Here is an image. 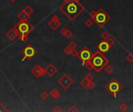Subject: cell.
Wrapping results in <instances>:
<instances>
[{
  "label": "cell",
  "mask_w": 133,
  "mask_h": 112,
  "mask_svg": "<svg viewBox=\"0 0 133 112\" xmlns=\"http://www.w3.org/2000/svg\"><path fill=\"white\" fill-rule=\"evenodd\" d=\"M68 112H77V111H79V110L77 108L76 106H71V107L68 110Z\"/></svg>",
  "instance_id": "obj_29"
},
{
  "label": "cell",
  "mask_w": 133,
  "mask_h": 112,
  "mask_svg": "<svg viewBox=\"0 0 133 112\" xmlns=\"http://www.w3.org/2000/svg\"><path fill=\"white\" fill-rule=\"evenodd\" d=\"M92 55H93V53L91 52V51L89 50L87 46H85L79 51V54L77 57L82 61V62H83L82 65H83V66H84L86 62L90 59Z\"/></svg>",
  "instance_id": "obj_6"
},
{
  "label": "cell",
  "mask_w": 133,
  "mask_h": 112,
  "mask_svg": "<svg viewBox=\"0 0 133 112\" xmlns=\"http://www.w3.org/2000/svg\"><path fill=\"white\" fill-rule=\"evenodd\" d=\"M86 68H87V69L89 70V71H92L93 70V65L92 63L89 62V61H87V62H86L85 64V66H84Z\"/></svg>",
  "instance_id": "obj_19"
},
{
  "label": "cell",
  "mask_w": 133,
  "mask_h": 112,
  "mask_svg": "<svg viewBox=\"0 0 133 112\" xmlns=\"http://www.w3.org/2000/svg\"><path fill=\"white\" fill-rule=\"evenodd\" d=\"M76 2L75 0H64V2Z\"/></svg>",
  "instance_id": "obj_37"
},
{
  "label": "cell",
  "mask_w": 133,
  "mask_h": 112,
  "mask_svg": "<svg viewBox=\"0 0 133 112\" xmlns=\"http://www.w3.org/2000/svg\"><path fill=\"white\" fill-rule=\"evenodd\" d=\"M10 1L12 2H15L16 1V0H10Z\"/></svg>",
  "instance_id": "obj_38"
},
{
  "label": "cell",
  "mask_w": 133,
  "mask_h": 112,
  "mask_svg": "<svg viewBox=\"0 0 133 112\" xmlns=\"http://www.w3.org/2000/svg\"><path fill=\"white\" fill-rule=\"evenodd\" d=\"M72 48H70L69 46H67L66 48H64V50H63V51H64V53H65L66 55H71V52H72Z\"/></svg>",
  "instance_id": "obj_25"
},
{
  "label": "cell",
  "mask_w": 133,
  "mask_h": 112,
  "mask_svg": "<svg viewBox=\"0 0 133 112\" xmlns=\"http://www.w3.org/2000/svg\"><path fill=\"white\" fill-rule=\"evenodd\" d=\"M13 28L23 42L28 41L29 34L33 31V27L28 21H20V23H17Z\"/></svg>",
  "instance_id": "obj_3"
},
{
  "label": "cell",
  "mask_w": 133,
  "mask_h": 112,
  "mask_svg": "<svg viewBox=\"0 0 133 112\" xmlns=\"http://www.w3.org/2000/svg\"><path fill=\"white\" fill-rule=\"evenodd\" d=\"M110 37H111V36H110L109 33H108V32H107V31L103 32L102 34H101V38L103 39V41H107Z\"/></svg>",
  "instance_id": "obj_20"
},
{
  "label": "cell",
  "mask_w": 133,
  "mask_h": 112,
  "mask_svg": "<svg viewBox=\"0 0 133 112\" xmlns=\"http://www.w3.org/2000/svg\"><path fill=\"white\" fill-rule=\"evenodd\" d=\"M86 79H87L88 80H89V81H91V80H93V74H91V73H88V74L86 76V77H85Z\"/></svg>",
  "instance_id": "obj_34"
},
{
  "label": "cell",
  "mask_w": 133,
  "mask_h": 112,
  "mask_svg": "<svg viewBox=\"0 0 133 112\" xmlns=\"http://www.w3.org/2000/svg\"><path fill=\"white\" fill-rule=\"evenodd\" d=\"M31 73L36 77V78H40V77L43 76L45 73V68H43L40 65H36L32 69H31Z\"/></svg>",
  "instance_id": "obj_9"
},
{
  "label": "cell",
  "mask_w": 133,
  "mask_h": 112,
  "mask_svg": "<svg viewBox=\"0 0 133 112\" xmlns=\"http://www.w3.org/2000/svg\"><path fill=\"white\" fill-rule=\"evenodd\" d=\"M45 71H46V73L49 76L52 77L57 73L58 68H57V67H55L52 63H51V64L48 65V66H47V68H45Z\"/></svg>",
  "instance_id": "obj_12"
},
{
  "label": "cell",
  "mask_w": 133,
  "mask_h": 112,
  "mask_svg": "<svg viewBox=\"0 0 133 112\" xmlns=\"http://www.w3.org/2000/svg\"><path fill=\"white\" fill-rule=\"evenodd\" d=\"M9 110L4 106L2 103H0V112H8Z\"/></svg>",
  "instance_id": "obj_28"
},
{
  "label": "cell",
  "mask_w": 133,
  "mask_h": 112,
  "mask_svg": "<svg viewBox=\"0 0 133 112\" xmlns=\"http://www.w3.org/2000/svg\"><path fill=\"white\" fill-rule=\"evenodd\" d=\"M93 66V70L96 72H100L104 69V67L109 63V60L107 58L104 53L100 52V51H97L91 56L90 59L89 60Z\"/></svg>",
  "instance_id": "obj_2"
},
{
  "label": "cell",
  "mask_w": 133,
  "mask_h": 112,
  "mask_svg": "<svg viewBox=\"0 0 133 112\" xmlns=\"http://www.w3.org/2000/svg\"><path fill=\"white\" fill-rule=\"evenodd\" d=\"M105 88L114 98H117L118 93L123 90V86L116 79H112L106 85Z\"/></svg>",
  "instance_id": "obj_5"
},
{
  "label": "cell",
  "mask_w": 133,
  "mask_h": 112,
  "mask_svg": "<svg viewBox=\"0 0 133 112\" xmlns=\"http://www.w3.org/2000/svg\"><path fill=\"white\" fill-rule=\"evenodd\" d=\"M93 20L90 18V19H88V20H86V22H85V25L87 26V27H91L92 26H93Z\"/></svg>",
  "instance_id": "obj_23"
},
{
  "label": "cell",
  "mask_w": 133,
  "mask_h": 112,
  "mask_svg": "<svg viewBox=\"0 0 133 112\" xmlns=\"http://www.w3.org/2000/svg\"><path fill=\"white\" fill-rule=\"evenodd\" d=\"M111 47L108 45V43L107 42V41H103L100 43H99V45H97V49L98 51H100L102 53H106L110 50Z\"/></svg>",
  "instance_id": "obj_11"
},
{
  "label": "cell",
  "mask_w": 133,
  "mask_h": 112,
  "mask_svg": "<svg viewBox=\"0 0 133 112\" xmlns=\"http://www.w3.org/2000/svg\"><path fill=\"white\" fill-rule=\"evenodd\" d=\"M95 86H96V84H95V83H94V82H93V80L89 81V86H88V89L92 90V89H93L94 87H95Z\"/></svg>",
  "instance_id": "obj_31"
},
{
  "label": "cell",
  "mask_w": 133,
  "mask_h": 112,
  "mask_svg": "<svg viewBox=\"0 0 133 112\" xmlns=\"http://www.w3.org/2000/svg\"><path fill=\"white\" fill-rule=\"evenodd\" d=\"M65 36L66 38H70L72 36V32L70 31V30H68L67 29V31H66V34H65Z\"/></svg>",
  "instance_id": "obj_27"
},
{
  "label": "cell",
  "mask_w": 133,
  "mask_h": 112,
  "mask_svg": "<svg viewBox=\"0 0 133 112\" xmlns=\"http://www.w3.org/2000/svg\"><path fill=\"white\" fill-rule=\"evenodd\" d=\"M58 84L61 86L64 90H68L74 83V80L68 74H64L61 78L58 79Z\"/></svg>",
  "instance_id": "obj_7"
},
{
  "label": "cell",
  "mask_w": 133,
  "mask_h": 112,
  "mask_svg": "<svg viewBox=\"0 0 133 112\" xmlns=\"http://www.w3.org/2000/svg\"><path fill=\"white\" fill-rule=\"evenodd\" d=\"M90 17H91V19L93 20L94 17H95V16H96V11H94V10H92L91 12H90Z\"/></svg>",
  "instance_id": "obj_35"
},
{
  "label": "cell",
  "mask_w": 133,
  "mask_h": 112,
  "mask_svg": "<svg viewBox=\"0 0 133 112\" xmlns=\"http://www.w3.org/2000/svg\"><path fill=\"white\" fill-rule=\"evenodd\" d=\"M6 36L10 41H13L14 40H16V38L18 37V34L16 32L14 28H12V29H10V31L6 33Z\"/></svg>",
  "instance_id": "obj_13"
},
{
  "label": "cell",
  "mask_w": 133,
  "mask_h": 112,
  "mask_svg": "<svg viewBox=\"0 0 133 112\" xmlns=\"http://www.w3.org/2000/svg\"><path fill=\"white\" fill-rule=\"evenodd\" d=\"M78 54H79V51L77 50H76V48L72 50L71 55L72 56V57H77V56H78Z\"/></svg>",
  "instance_id": "obj_30"
},
{
  "label": "cell",
  "mask_w": 133,
  "mask_h": 112,
  "mask_svg": "<svg viewBox=\"0 0 133 112\" xmlns=\"http://www.w3.org/2000/svg\"><path fill=\"white\" fill-rule=\"evenodd\" d=\"M48 26L53 30V31H56V30L61 26V22H60V19L57 15H55L52 16V18L48 22Z\"/></svg>",
  "instance_id": "obj_10"
},
{
  "label": "cell",
  "mask_w": 133,
  "mask_h": 112,
  "mask_svg": "<svg viewBox=\"0 0 133 112\" xmlns=\"http://www.w3.org/2000/svg\"><path fill=\"white\" fill-rule=\"evenodd\" d=\"M49 93H50V95L54 99H58L60 97V95H61L60 92L58 91L57 89H55V88H53L52 90H51Z\"/></svg>",
  "instance_id": "obj_15"
},
{
  "label": "cell",
  "mask_w": 133,
  "mask_h": 112,
  "mask_svg": "<svg viewBox=\"0 0 133 112\" xmlns=\"http://www.w3.org/2000/svg\"><path fill=\"white\" fill-rule=\"evenodd\" d=\"M49 95H50V93H48V92L43 91L41 93V99H43V100H48L49 97Z\"/></svg>",
  "instance_id": "obj_21"
},
{
  "label": "cell",
  "mask_w": 133,
  "mask_h": 112,
  "mask_svg": "<svg viewBox=\"0 0 133 112\" xmlns=\"http://www.w3.org/2000/svg\"><path fill=\"white\" fill-rule=\"evenodd\" d=\"M107 42H108V45H110V47H111H111H112V46H114V45H115V41L113 39V38L112 37H109L108 38V40H107Z\"/></svg>",
  "instance_id": "obj_26"
},
{
  "label": "cell",
  "mask_w": 133,
  "mask_h": 112,
  "mask_svg": "<svg viewBox=\"0 0 133 112\" xmlns=\"http://www.w3.org/2000/svg\"><path fill=\"white\" fill-rule=\"evenodd\" d=\"M104 69L105 70V72L108 73V74H111V73L113 72V71H114V68H113V67L111 66H110V65H107V66L104 67Z\"/></svg>",
  "instance_id": "obj_18"
},
{
  "label": "cell",
  "mask_w": 133,
  "mask_h": 112,
  "mask_svg": "<svg viewBox=\"0 0 133 112\" xmlns=\"http://www.w3.org/2000/svg\"><path fill=\"white\" fill-rule=\"evenodd\" d=\"M111 20L110 15L103 8H99L96 11V16L93 19V21L99 27H103L105 24L108 23Z\"/></svg>",
  "instance_id": "obj_4"
},
{
  "label": "cell",
  "mask_w": 133,
  "mask_h": 112,
  "mask_svg": "<svg viewBox=\"0 0 133 112\" xmlns=\"http://www.w3.org/2000/svg\"><path fill=\"white\" fill-rule=\"evenodd\" d=\"M119 108L122 111H126L128 110V106L127 104H125V103H122V104L120 105Z\"/></svg>",
  "instance_id": "obj_22"
},
{
  "label": "cell",
  "mask_w": 133,
  "mask_h": 112,
  "mask_svg": "<svg viewBox=\"0 0 133 112\" xmlns=\"http://www.w3.org/2000/svg\"><path fill=\"white\" fill-rule=\"evenodd\" d=\"M52 111H54V112H62V109L59 106H55L54 108H53Z\"/></svg>",
  "instance_id": "obj_33"
},
{
  "label": "cell",
  "mask_w": 133,
  "mask_h": 112,
  "mask_svg": "<svg viewBox=\"0 0 133 112\" xmlns=\"http://www.w3.org/2000/svg\"><path fill=\"white\" fill-rule=\"evenodd\" d=\"M64 15H66L70 21H74L82 12L84 11L85 8L79 2H64L59 7Z\"/></svg>",
  "instance_id": "obj_1"
},
{
  "label": "cell",
  "mask_w": 133,
  "mask_h": 112,
  "mask_svg": "<svg viewBox=\"0 0 133 112\" xmlns=\"http://www.w3.org/2000/svg\"><path fill=\"white\" fill-rule=\"evenodd\" d=\"M26 13L28 14L29 16H31V14L33 12V10L32 9V7L31 6H27L26 7H24V9L23 10Z\"/></svg>",
  "instance_id": "obj_17"
},
{
  "label": "cell",
  "mask_w": 133,
  "mask_h": 112,
  "mask_svg": "<svg viewBox=\"0 0 133 112\" xmlns=\"http://www.w3.org/2000/svg\"><path fill=\"white\" fill-rule=\"evenodd\" d=\"M22 54L23 55V58L22 61L25 59H31L37 55V51L31 45H28L22 50Z\"/></svg>",
  "instance_id": "obj_8"
},
{
  "label": "cell",
  "mask_w": 133,
  "mask_h": 112,
  "mask_svg": "<svg viewBox=\"0 0 133 112\" xmlns=\"http://www.w3.org/2000/svg\"><path fill=\"white\" fill-rule=\"evenodd\" d=\"M30 16H29L28 14L26 13L23 10L20 12V13H18V15L16 16L17 19L20 20V21H27L30 18Z\"/></svg>",
  "instance_id": "obj_14"
},
{
  "label": "cell",
  "mask_w": 133,
  "mask_h": 112,
  "mask_svg": "<svg viewBox=\"0 0 133 112\" xmlns=\"http://www.w3.org/2000/svg\"><path fill=\"white\" fill-rule=\"evenodd\" d=\"M66 31H67V29L64 27V28H62V29L61 30V31H60V34H61L62 35H63V36H64V35H65L66 32Z\"/></svg>",
  "instance_id": "obj_36"
},
{
  "label": "cell",
  "mask_w": 133,
  "mask_h": 112,
  "mask_svg": "<svg viewBox=\"0 0 133 112\" xmlns=\"http://www.w3.org/2000/svg\"><path fill=\"white\" fill-rule=\"evenodd\" d=\"M89 83V80H88L87 79L84 78L83 80H81V82H80V86L83 89H88Z\"/></svg>",
  "instance_id": "obj_16"
},
{
  "label": "cell",
  "mask_w": 133,
  "mask_h": 112,
  "mask_svg": "<svg viewBox=\"0 0 133 112\" xmlns=\"http://www.w3.org/2000/svg\"><path fill=\"white\" fill-rule=\"evenodd\" d=\"M68 46H69L72 49H75V48H76L77 45H76V43L75 41H71V42L69 43V44H68Z\"/></svg>",
  "instance_id": "obj_32"
},
{
  "label": "cell",
  "mask_w": 133,
  "mask_h": 112,
  "mask_svg": "<svg viewBox=\"0 0 133 112\" xmlns=\"http://www.w3.org/2000/svg\"><path fill=\"white\" fill-rule=\"evenodd\" d=\"M126 60L128 62H133V54L132 53H128L127 55H126V57H125Z\"/></svg>",
  "instance_id": "obj_24"
}]
</instances>
